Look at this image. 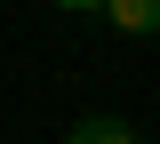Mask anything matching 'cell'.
<instances>
[{"label": "cell", "instance_id": "obj_1", "mask_svg": "<svg viewBox=\"0 0 160 144\" xmlns=\"http://www.w3.org/2000/svg\"><path fill=\"white\" fill-rule=\"evenodd\" d=\"M64 144H136V128H128V120H112V112H88V120H72V128H64Z\"/></svg>", "mask_w": 160, "mask_h": 144}, {"label": "cell", "instance_id": "obj_2", "mask_svg": "<svg viewBox=\"0 0 160 144\" xmlns=\"http://www.w3.org/2000/svg\"><path fill=\"white\" fill-rule=\"evenodd\" d=\"M104 16L120 32H160V0H104Z\"/></svg>", "mask_w": 160, "mask_h": 144}, {"label": "cell", "instance_id": "obj_3", "mask_svg": "<svg viewBox=\"0 0 160 144\" xmlns=\"http://www.w3.org/2000/svg\"><path fill=\"white\" fill-rule=\"evenodd\" d=\"M56 8H104V0H56Z\"/></svg>", "mask_w": 160, "mask_h": 144}]
</instances>
